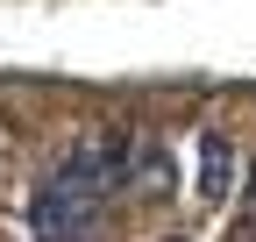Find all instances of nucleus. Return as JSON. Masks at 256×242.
I'll return each instance as SVG.
<instances>
[{"label":"nucleus","instance_id":"1","mask_svg":"<svg viewBox=\"0 0 256 242\" xmlns=\"http://www.w3.org/2000/svg\"><path fill=\"white\" fill-rule=\"evenodd\" d=\"M100 214H107V186H100L78 157H64L57 178L28 200V228H36V242H92Z\"/></svg>","mask_w":256,"mask_h":242},{"label":"nucleus","instance_id":"2","mask_svg":"<svg viewBox=\"0 0 256 242\" xmlns=\"http://www.w3.org/2000/svg\"><path fill=\"white\" fill-rule=\"evenodd\" d=\"M235 186V150L220 136H200V200H228Z\"/></svg>","mask_w":256,"mask_h":242}]
</instances>
